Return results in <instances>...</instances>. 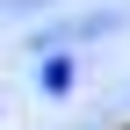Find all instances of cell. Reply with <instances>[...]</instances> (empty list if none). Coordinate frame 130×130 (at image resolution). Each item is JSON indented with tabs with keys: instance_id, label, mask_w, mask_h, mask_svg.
Returning <instances> with one entry per match:
<instances>
[{
	"instance_id": "obj_1",
	"label": "cell",
	"mask_w": 130,
	"mask_h": 130,
	"mask_svg": "<svg viewBox=\"0 0 130 130\" xmlns=\"http://www.w3.org/2000/svg\"><path fill=\"white\" fill-rule=\"evenodd\" d=\"M43 87H51V94L72 87V58H51V65H43Z\"/></svg>"
}]
</instances>
